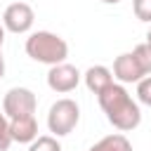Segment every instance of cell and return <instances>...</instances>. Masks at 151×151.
Segmentation results:
<instances>
[{"mask_svg": "<svg viewBox=\"0 0 151 151\" xmlns=\"http://www.w3.org/2000/svg\"><path fill=\"white\" fill-rule=\"evenodd\" d=\"M101 111L106 113V120L120 130V132H130L142 123V111L139 104L130 97V92L125 90V85L120 83H111L104 92L97 94Z\"/></svg>", "mask_w": 151, "mask_h": 151, "instance_id": "obj_1", "label": "cell"}, {"mask_svg": "<svg viewBox=\"0 0 151 151\" xmlns=\"http://www.w3.org/2000/svg\"><path fill=\"white\" fill-rule=\"evenodd\" d=\"M26 54L38 64L57 66V64L66 61L68 45L61 35H57L52 31H35L26 38Z\"/></svg>", "mask_w": 151, "mask_h": 151, "instance_id": "obj_2", "label": "cell"}, {"mask_svg": "<svg viewBox=\"0 0 151 151\" xmlns=\"http://www.w3.org/2000/svg\"><path fill=\"white\" fill-rule=\"evenodd\" d=\"M80 120V106L64 97V99H57L52 106H50V113H47V127L54 137H66L76 130Z\"/></svg>", "mask_w": 151, "mask_h": 151, "instance_id": "obj_3", "label": "cell"}, {"mask_svg": "<svg viewBox=\"0 0 151 151\" xmlns=\"http://www.w3.org/2000/svg\"><path fill=\"white\" fill-rule=\"evenodd\" d=\"M35 106H38V99L28 87H12L2 99V113L7 116V120L35 116Z\"/></svg>", "mask_w": 151, "mask_h": 151, "instance_id": "obj_4", "label": "cell"}, {"mask_svg": "<svg viewBox=\"0 0 151 151\" xmlns=\"http://www.w3.org/2000/svg\"><path fill=\"white\" fill-rule=\"evenodd\" d=\"M33 21H35V12L26 2H12V5H7L5 14H2V28L9 33H17V35L28 33Z\"/></svg>", "mask_w": 151, "mask_h": 151, "instance_id": "obj_5", "label": "cell"}, {"mask_svg": "<svg viewBox=\"0 0 151 151\" xmlns=\"http://www.w3.org/2000/svg\"><path fill=\"white\" fill-rule=\"evenodd\" d=\"M80 78H83V73H80L76 66H71V64L64 61V64L50 66V71H47V87H50L52 92L66 94V92H71V90L78 87Z\"/></svg>", "mask_w": 151, "mask_h": 151, "instance_id": "obj_6", "label": "cell"}, {"mask_svg": "<svg viewBox=\"0 0 151 151\" xmlns=\"http://www.w3.org/2000/svg\"><path fill=\"white\" fill-rule=\"evenodd\" d=\"M113 78L120 83V85H127V83H139L142 78H146L139 68V64L134 61L132 52H125V54H118L116 61H113Z\"/></svg>", "mask_w": 151, "mask_h": 151, "instance_id": "obj_7", "label": "cell"}, {"mask_svg": "<svg viewBox=\"0 0 151 151\" xmlns=\"http://www.w3.org/2000/svg\"><path fill=\"white\" fill-rule=\"evenodd\" d=\"M9 134H12V142L31 144V142L38 137V120H35V116L9 120Z\"/></svg>", "mask_w": 151, "mask_h": 151, "instance_id": "obj_8", "label": "cell"}, {"mask_svg": "<svg viewBox=\"0 0 151 151\" xmlns=\"http://www.w3.org/2000/svg\"><path fill=\"white\" fill-rule=\"evenodd\" d=\"M83 80H85V85H87L90 92L99 94V92H104V90L113 83V73H111V68L97 64V66H90V68L83 73Z\"/></svg>", "mask_w": 151, "mask_h": 151, "instance_id": "obj_9", "label": "cell"}, {"mask_svg": "<svg viewBox=\"0 0 151 151\" xmlns=\"http://www.w3.org/2000/svg\"><path fill=\"white\" fill-rule=\"evenodd\" d=\"M87 151H132V144L125 134L116 132V134H106L101 137L97 144H92Z\"/></svg>", "mask_w": 151, "mask_h": 151, "instance_id": "obj_10", "label": "cell"}, {"mask_svg": "<svg viewBox=\"0 0 151 151\" xmlns=\"http://www.w3.org/2000/svg\"><path fill=\"white\" fill-rule=\"evenodd\" d=\"M132 57H134V61L139 64L142 73H144V76H151V47H149L146 42H142V45H137V47L132 50Z\"/></svg>", "mask_w": 151, "mask_h": 151, "instance_id": "obj_11", "label": "cell"}, {"mask_svg": "<svg viewBox=\"0 0 151 151\" xmlns=\"http://www.w3.org/2000/svg\"><path fill=\"white\" fill-rule=\"evenodd\" d=\"M28 151H61V144H59L57 137L42 134V137H35V139L28 144Z\"/></svg>", "mask_w": 151, "mask_h": 151, "instance_id": "obj_12", "label": "cell"}, {"mask_svg": "<svg viewBox=\"0 0 151 151\" xmlns=\"http://www.w3.org/2000/svg\"><path fill=\"white\" fill-rule=\"evenodd\" d=\"M137 99H139V104L151 109V76H146L137 83Z\"/></svg>", "mask_w": 151, "mask_h": 151, "instance_id": "obj_13", "label": "cell"}, {"mask_svg": "<svg viewBox=\"0 0 151 151\" xmlns=\"http://www.w3.org/2000/svg\"><path fill=\"white\" fill-rule=\"evenodd\" d=\"M132 9L139 21H151V0H132Z\"/></svg>", "mask_w": 151, "mask_h": 151, "instance_id": "obj_14", "label": "cell"}, {"mask_svg": "<svg viewBox=\"0 0 151 151\" xmlns=\"http://www.w3.org/2000/svg\"><path fill=\"white\" fill-rule=\"evenodd\" d=\"M12 146V134H9V120L5 113H0V151H7Z\"/></svg>", "mask_w": 151, "mask_h": 151, "instance_id": "obj_15", "label": "cell"}, {"mask_svg": "<svg viewBox=\"0 0 151 151\" xmlns=\"http://www.w3.org/2000/svg\"><path fill=\"white\" fill-rule=\"evenodd\" d=\"M2 42H5V28L0 24V78L5 76V57H2Z\"/></svg>", "mask_w": 151, "mask_h": 151, "instance_id": "obj_16", "label": "cell"}, {"mask_svg": "<svg viewBox=\"0 0 151 151\" xmlns=\"http://www.w3.org/2000/svg\"><path fill=\"white\" fill-rule=\"evenodd\" d=\"M146 45L151 47V28H149V33H146Z\"/></svg>", "mask_w": 151, "mask_h": 151, "instance_id": "obj_17", "label": "cell"}, {"mask_svg": "<svg viewBox=\"0 0 151 151\" xmlns=\"http://www.w3.org/2000/svg\"><path fill=\"white\" fill-rule=\"evenodd\" d=\"M101 2H106V5H118L120 0H101Z\"/></svg>", "mask_w": 151, "mask_h": 151, "instance_id": "obj_18", "label": "cell"}]
</instances>
